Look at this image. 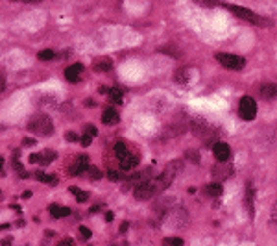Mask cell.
<instances>
[{"label": "cell", "mask_w": 277, "mask_h": 246, "mask_svg": "<svg viewBox=\"0 0 277 246\" xmlns=\"http://www.w3.org/2000/svg\"><path fill=\"white\" fill-rule=\"evenodd\" d=\"M79 233H81V237L83 239H91V230L85 228V226H81V228H79Z\"/></svg>", "instance_id": "30"}, {"label": "cell", "mask_w": 277, "mask_h": 246, "mask_svg": "<svg viewBox=\"0 0 277 246\" xmlns=\"http://www.w3.org/2000/svg\"><path fill=\"white\" fill-rule=\"evenodd\" d=\"M28 130L37 135L48 137V135L54 134V124H52V119H50L48 115L37 113V115H33L32 119H30V122H28Z\"/></svg>", "instance_id": "4"}, {"label": "cell", "mask_w": 277, "mask_h": 246, "mask_svg": "<svg viewBox=\"0 0 277 246\" xmlns=\"http://www.w3.org/2000/svg\"><path fill=\"white\" fill-rule=\"evenodd\" d=\"M113 219H115V215H113V213H107V215H105V220H107V222H111Z\"/></svg>", "instance_id": "35"}, {"label": "cell", "mask_w": 277, "mask_h": 246, "mask_svg": "<svg viewBox=\"0 0 277 246\" xmlns=\"http://www.w3.org/2000/svg\"><path fill=\"white\" fill-rule=\"evenodd\" d=\"M115 154L120 161V168L122 170H131L139 165V154L129 148V144L124 141H117L115 143Z\"/></svg>", "instance_id": "1"}, {"label": "cell", "mask_w": 277, "mask_h": 246, "mask_svg": "<svg viewBox=\"0 0 277 246\" xmlns=\"http://www.w3.org/2000/svg\"><path fill=\"white\" fill-rule=\"evenodd\" d=\"M23 143H24V146H32V144H35V141H33V139H24Z\"/></svg>", "instance_id": "34"}, {"label": "cell", "mask_w": 277, "mask_h": 246, "mask_svg": "<svg viewBox=\"0 0 277 246\" xmlns=\"http://www.w3.org/2000/svg\"><path fill=\"white\" fill-rule=\"evenodd\" d=\"M93 69L98 72H107L113 69V61L111 59H107V57H103V59H98V61H95L93 63Z\"/></svg>", "instance_id": "17"}, {"label": "cell", "mask_w": 277, "mask_h": 246, "mask_svg": "<svg viewBox=\"0 0 277 246\" xmlns=\"http://www.w3.org/2000/svg\"><path fill=\"white\" fill-rule=\"evenodd\" d=\"M244 204L246 207H248V211H250V215L253 217V204H255V187L252 182H248V185H246V198H244Z\"/></svg>", "instance_id": "13"}, {"label": "cell", "mask_w": 277, "mask_h": 246, "mask_svg": "<svg viewBox=\"0 0 277 246\" xmlns=\"http://www.w3.org/2000/svg\"><path fill=\"white\" fill-rule=\"evenodd\" d=\"M163 245H166V246H181L183 245V239H179V237H166V239H163Z\"/></svg>", "instance_id": "25"}, {"label": "cell", "mask_w": 277, "mask_h": 246, "mask_svg": "<svg viewBox=\"0 0 277 246\" xmlns=\"http://www.w3.org/2000/svg\"><path fill=\"white\" fill-rule=\"evenodd\" d=\"M107 95H109V100L111 102H115V104H120L122 102V91H120V89H109V93H107Z\"/></svg>", "instance_id": "20"}, {"label": "cell", "mask_w": 277, "mask_h": 246, "mask_svg": "<svg viewBox=\"0 0 277 246\" xmlns=\"http://www.w3.org/2000/svg\"><path fill=\"white\" fill-rule=\"evenodd\" d=\"M222 6H224L226 9H229L231 13H235L237 17H240V19L248 21V23L259 24V26H262V28H268V26H272V23H270L268 19L257 15V13H255V11H252V9L240 8V6H235V4H222Z\"/></svg>", "instance_id": "3"}, {"label": "cell", "mask_w": 277, "mask_h": 246, "mask_svg": "<svg viewBox=\"0 0 277 246\" xmlns=\"http://www.w3.org/2000/svg\"><path fill=\"white\" fill-rule=\"evenodd\" d=\"M87 172H89V178H91V180H100V178H102V172H100L96 167H89Z\"/></svg>", "instance_id": "27"}, {"label": "cell", "mask_w": 277, "mask_h": 246, "mask_svg": "<svg viewBox=\"0 0 277 246\" xmlns=\"http://www.w3.org/2000/svg\"><path fill=\"white\" fill-rule=\"evenodd\" d=\"M119 113L115 111L113 108H107L105 111H103V115H102V122L103 124H117L119 122Z\"/></svg>", "instance_id": "14"}, {"label": "cell", "mask_w": 277, "mask_h": 246, "mask_svg": "<svg viewBox=\"0 0 277 246\" xmlns=\"http://www.w3.org/2000/svg\"><path fill=\"white\" fill-rule=\"evenodd\" d=\"M213 176L220 178V180L229 178V176H233V167L227 165V161H218V165L213 167Z\"/></svg>", "instance_id": "11"}, {"label": "cell", "mask_w": 277, "mask_h": 246, "mask_svg": "<svg viewBox=\"0 0 277 246\" xmlns=\"http://www.w3.org/2000/svg\"><path fill=\"white\" fill-rule=\"evenodd\" d=\"M81 72H83V65L74 63L65 69V78L69 80V82H72V83H76V82L79 80V76H81Z\"/></svg>", "instance_id": "12"}, {"label": "cell", "mask_w": 277, "mask_h": 246, "mask_svg": "<svg viewBox=\"0 0 277 246\" xmlns=\"http://www.w3.org/2000/svg\"><path fill=\"white\" fill-rule=\"evenodd\" d=\"M176 82L185 85V83L189 82V71H187V69H179V71L176 72Z\"/></svg>", "instance_id": "21"}, {"label": "cell", "mask_w": 277, "mask_h": 246, "mask_svg": "<svg viewBox=\"0 0 277 246\" xmlns=\"http://www.w3.org/2000/svg\"><path fill=\"white\" fill-rule=\"evenodd\" d=\"M71 192L76 196V200L78 202H85V200L89 198V194L85 192V191H81V189H78V187H71Z\"/></svg>", "instance_id": "22"}, {"label": "cell", "mask_w": 277, "mask_h": 246, "mask_svg": "<svg viewBox=\"0 0 277 246\" xmlns=\"http://www.w3.org/2000/svg\"><path fill=\"white\" fill-rule=\"evenodd\" d=\"M37 57H39L41 61H50V59L55 57V52L54 50H41L39 54H37Z\"/></svg>", "instance_id": "24"}, {"label": "cell", "mask_w": 277, "mask_h": 246, "mask_svg": "<svg viewBox=\"0 0 277 246\" xmlns=\"http://www.w3.org/2000/svg\"><path fill=\"white\" fill-rule=\"evenodd\" d=\"M67 245H74V241H72V239H63V241H61V243H59V246H67Z\"/></svg>", "instance_id": "33"}, {"label": "cell", "mask_w": 277, "mask_h": 246, "mask_svg": "<svg viewBox=\"0 0 277 246\" xmlns=\"http://www.w3.org/2000/svg\"><path fill=\"white\" fill-rule=\"evenodd\" d=\"M55 158H57V154H55L54 150H43V152H39V154H32V156H30V161H32V163H39V165H43V167H47V165H50Z\"/></svg>", "instance_id": "9"}, {"label": "cell", "mask_w": 277, "mask_h": 246, "mask_svg": "<svg viewBox=\"0 0 277 246\" xmlns=\"http://www.w3.org/2000/svg\"><path fill=\"white\" fill-rule=\"evenodd\" d=\"M200 6H205V8H214V6H222L218 0H194Z\"/></svg>", "instance_id": "26"}, {"label": "cell", "mask_w": 277, "mask_h": 246, "mask_svg": "<svg viewBox=\"0 0 277 246\" xmlns=\"http://www.w3.org/2000/svg\"><path fill=\"white\" fill-rule=\"evenodd\" d=\"M35 180H39L43 183H50V185L57 183V178L54 174H45V172H35Z\"/></svg>", "instance_id": "18"}, {"label": "cell", "mask_w": 277, "mask_h": 246, "mask_svg": "<svg viewBox=\"0 0 277 246\" xmlns=\"http://www.w3.org/2000/svg\"><path fill=\"white\" fill-rule=\"evenodd\" d=\"M65 139H67V141H79V137L76 134H67L65 135Z\"/></svg>", "instance_id": "32"}, {"label": "cell", "mask_w": 277, "mask_h": 246, "mask_svg": "<svg viewBox=\"0 0 277 246\" xmlns=\"http://www.w3.org/2000/svg\"><path fill=\"white\" fill-rule=\"evenodd\" d=\"M127 228H129V224H127V222H124V224H122V226H120V231H126Z\"/></svg>", "instance_id": "36"}, {"label": "cell", "mask_w": 277, "mask_h": 246, "mask_svg": "<svg viewBox=\"0 0 277 246\" xmlns=\"http://www.w3.org/2000/svg\"><path fill=\"white\" fill-rule=\"evenodd\" d=\"M48 211L52 213L54 219H63V217H69V215H71V209H69V207L55 206V204H52V206L48 207Z\"/></svg>", "instance_id": "15"}, {"label": "cell", "mask_w": 277, "mask_h": 246, "mask_svg": "<svg viewBox=\"0 0 277 246\" xmlns=\"http://www.w3.org/2000/svg\"><path fill=\"white\" fill-rule=\"evenodd\" d=\"M276 95H277V83H264V85H261L262 98L270 100V98H274Z\"/></svg>", "instance_id": "16"}, {"label": "cell", "mask_w": 277, "mask_h": 246, "mask_svg": "<svg viewBox=\"0 0 277 246\" xmlns=\"http://www.w3.org/2000/svg\"><path fill=\"white\" fill-rule=\"evenodd\" d=\"M214 57L218 59V63L224 65L226 69H231V71H242L246 67V59L244 57L237 56V54H227V52H216Z\"/></svg>", "instance_id": "5"}, {"label": "cell", "mask_w": 277, "mask_h": 246, "mask_svg": "<svg viewBox=\"0 0 277 246\" xmlns=\"http://www.w3.org/2000/svg\"><path fill=\"white\" fill-rule=\"evenodd\" d=\"M181 167H183V163H181V159H176V161H172L170 165H166V168L163 170V174L159 176L161 180H163V183H165L166 187L170 185V183L174 182V178H176V174L181 170Z\"/></svg>", "instance_id": "7"}, {"label": "cell", "mask_w": 277, "mask_h": 246, "mask_svg": "<svg viewBox=\"0 0 277 246\" xmlns=\"http://www.w3.org/2000/svg\"><path fill=\"white\" fill-rule=\"evenodd\" d=\"M89 168V156H76L69 165V174L71 176H81Z\"/></svg>", "instance_id": "8"}, {"label": "cell", "mask_w": 277, "mask_h": 246, "mask_svg": "<svg viewBox=\"0 0 277 246\" xmlns=\"http://www.w3.org/2000/svg\"><path fill=\"white\" fill-rule=\"evenodd\" d=\"M213 152H214V158L218 159V161H229V159H231L229 144H226V143H214L213 144Z\"/></svg>", "instance_id": "10"}, {"label": "cell", "mask_w": 277, "mask_h": 246, "mask_svg": "<svg viewBox=\"0 0 277 246\" xmlns=\"http://www.w3.org/2000/svg\"><path fill=\"white\" fill-rule=\"evenodd\" d=\"M13 167H15V170L17 172H19V176H21V178H26V172H24V168L21 167V163H19V161H13Z\"/></svg>", "instance_id": "29"}, {"label": "cell", "mask_w": 277, "mask_h": 246, "mask_svg": "<svg viewBox=\"0 0 277 246\" xmlns=\"http://www.w3.org/2000/svg\"><path fill=\"white\" fill-rule=\"evenodd\" d=\"M238 115L244 120H253L257 115V102L252 96H242L238 104Z\"/></svg>", "instance_id": "6"}, {"label": "cell", "mask_w": 277, "mask_h": 246, "mask_svg": "<svg viewBox=\"0 0 277 246\" xmlns=\"http://www.w3.org/2000/svg\"><path fill=\"white\" fill-rule=\"evenodd\" d=\"M91 141H93V135L87 134V132L79 137V143H81V146H89V144H91Z\"/></svg>", "instance_id": "28"}, {"label": "cell", "mask_w": 277, "mask_h": 246, "mask_svg": "<svg viewBox=\"0 0 277 246\" xmlns=\"http://www.w3.org/2000/svg\"><path fill=\"white\" fill-rule=\"evenodd\" d=\"M207 196H220L222 194V185L220 183H209L205 187Z\"/></svg>", "instance_id": "19"}, {"label": "cell", "mask_w": 277, "mask_h": 246, "mask_svg": "<svg viewBox=\"0 0 277 246\" xmlns=\"http://www.w3.org/2000/svg\"><path fill=\"white\" fill-rule=\"evenodd\" d=\"M107 178L113 180V182H119V180H129V176L122 174V172H119V170H109V172H107Z\"/></svg>", "instance_id": "23"}, {"label": "cell", "mask_w": 277, "mask_h": 246, "mask_svg": "<svg viewBox=\"0 0 277 246\" xmlns=\"http://www.w3.org/2000/svg\"><path fill=\"white\" fill-rule=\"evenodd\" d=\"M163 189H166V185L163 183L161 178L157 180H144V182L135 185V198L137 200H150L155 194H159Z\"/></svg>", "instance_id": "2"}, {"label": "cell", "mask_w": 277, "mask_h": 246, "mask_svg": "<svg viewBox=\"0 0 277 246\" xmlns=\"http://www.w3.org/2000/svg\"><path fill=\"white\" fill-rule=\"evenodd\" d=\"M85 132H87V134H91L93 137H95V135L98 134V132H96V128H95V126H91V124H87V126H85Z\"/></svg>", "instance_id": "31"}]
</instances>
